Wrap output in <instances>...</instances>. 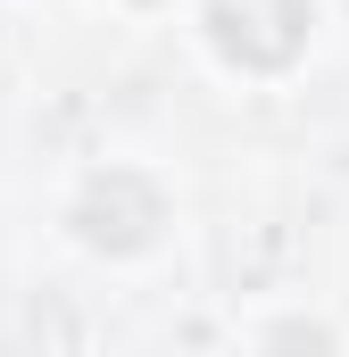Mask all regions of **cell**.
<instances>
[{"mask_svg": "<svg viewBox=\"0 0 349 357\" xmlns=\"http://www.w3.org/2000/svg\"><path fill=\"white\" fill-rule=\"evenodd\" d=\"M308 17H316L308 0H208V42H216L233 67L274 75V67H291V59H299Z\"/></svg>", "mask_w": 349, "mask_h": 357, "instance_id": "cell-1", "label": "cell"}, {"mask_svg": "<svg viewBox=\"0 0 349 357\" xmlns=\"http://www.w3.org/2000/svg\"><path fill=\"white\" fill-rule=\"evenodd\" d=\"M158 225H167V199H158V183L133 175V167L91 175V183H84V199H75V233H84L91 250H108V258L150 250V241H158Z\"/></svg>", "mask_w": 349, "mask_h": 357, "instance_id": "cell-2", "label": "cell"}]
</instances>
